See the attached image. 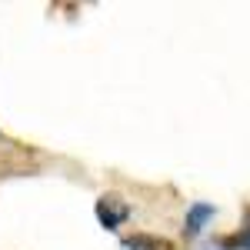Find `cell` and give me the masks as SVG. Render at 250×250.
Instances as JSON below:
<instances>
[{
  "mask_svg": "<svg viewBox=\"0 0 250 250\" xmlns=\"http://www.w3.org/2000/svg\"><path fill=\"white\" fill-rule=\"evenodd\" d=\"M94 217H97V224H100L104 230H120V227L134 217V207H130V200H127L124 193L107 190V193H100V197H97Z\"/></svg>",
  "mask_w": 250,
  "mask_h": 250,
  "instance_id": "obj_1",
  "label": "cell"
},
{
  "mask_svg": "<svg viewBox=\"0 0 250 250\" xmlns=\"http://www.w3.org/2000/svg\"><path fill=\"white\" fill-rule=\"evenodd\" d=\"M213 217H217V207L207 204V200H197L187 207V217H184V237H197V233H204V227L210 224Z\"/></svg>",
  "mask_w": 250,
  "mask_h": 250,
  "instance_id": "obj_2",
  "label": "cell"
},
{
  "mask_svg": "<svg viewBox=\"0 0 250 250\" xmlns=\"http://www.w3.org/2000/svg\"><path fill=\"white\" fill-rule=\"evenodd\" d=\"M120 247L124 250H177V244L167 240V237H160V233L137 230V233H127V237L120 240Z\"/></svg>",
  "mask_w": 250,
  "mask_h": 250,
  "instance_id": "obj_3",
  "label": "cell"
},
{
  "mask_svg": "<svg viewBox=\"0 0 250 250\" xmlns=\"http://www.w3.org/2000/svg\"><path fill=\"white\" fill-rule=\"evenodd\" d=\"M220 250H250V204L244 207V227L230 237H217Z\"/></svg>",
  "mask_w": 250,
  "mask_h": 250,
  "instance_id": "obj_4",
  "label": "cell"
}]
</instances>
